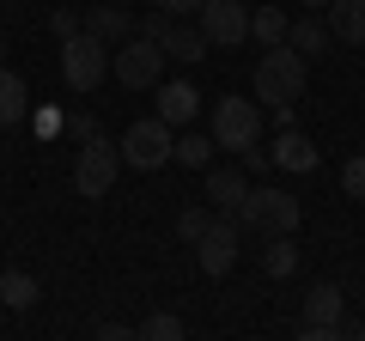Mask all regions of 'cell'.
<instances>
[{
  "mask_svg": "<svg viewBox=\"0 0 365 341\" xmlns=\"http://www.w3.org/2000/svg\"><path fill=\"white\" fill-rule=\"evenodd\" d=\"M304 73H311V61H304L299 49H287V43H274V49L256 55V104H299L304 98Z\"/></svg>",
  "mask_w": 365,
  "mask_h": 341,
  "instance_id": "6da1fadb",
  "label": "cell"
},
{
  "mask_svg": "<svg viewBox=\"0 0 365 341\" xmlns=\"http://www.w3.org/2000/svg\"><path fill=\"white\" fill-rule=\"evenodd\" d=\"M207 134H213V146L220 153H250V146L262 141V104L256 98H220L213 104V116H207Z\"/></svg>",
  "mask_w": 365,
  "mask_h": 341,
  "instance_id": "7a4b0ae2",
  "label": "cell"
},
{
  "mask_svg": "<svg viewBox=\"0 0 365 341\" xmlns=\"http://www.w3.org/2000/svg\"><path fill=\"white\" fill-rule=\"evenodd\" d=\"M232 220L244 225V232H262V238H274V232H299L304 208L287 195V189H250V195L232 208Z\"/></svg>",
  "mask_w": 365,
  "mask_h": 341,
  "instance_id": "3957f363",
  "label": "cell"
},
{
  "mask_svg": "<svg viewBox=\"0 0 365 341\" xmlns=\"http://www.w3.org/2000/svg\"><path fill=\"white\" fill-rule=\"evenodd\" d=\"M110 73V43L86 37V31H73V37H61V79L73 86V92H98Z\"/></svg>",
  "mask_w": 365,
  "mask_h": 341,
  "instance_id": "277c9868",
  "label": "cell"
},
{
  "mask_svg": "<svg viewBox=\"0 0 365 341\" xmlns=\"http://www.w3.org/2000/svg\"><path fill=\"white\" fill-rule=\"evenodd\" d=\"M110 67H116V79L128 86V92H153L158 73H165V49L134 31V37H122L116 49H110Z\"/></svg>",
  "mask_w": 365,
  "mask_h": 341,
  "instance_id": "5b68a950",
  "label": "cell"
},
{
  "mask_svg": "<svg viewBox=\"0 0 365 341\" xmlns=\"http://www.w3.org/2000/svg\"><path fill=\"white\" fill-rule=\"evenodd\" d=\"M170 141H177V128L170 122H158V116H146V122H134L128 134H122V165H134V170H158V165H170Z\"/></svg>",
  "mask_w": 365,
  "mask_h": 341,
  "instance_id": "8992f818",
  "label": "cell"
},
{
  "mask_svg": "<svg viewBox=\"0 0 365 341\" xmlns=\"http://www.w3.org/2000/svg\"><path fill=\"white\" fill-rule=\"evenodd\" d=\"M116 170H122V153L104 141V134H98V141H86V146H79V158H73V189L98 201V195H110Z\"/></svg>",
  "mask_w": 365,
  "mask_h": 341,
  "instance_id": "52a82bcc",
  "label": "cell"
},
{
  "mask_svg": "<svg viewBox=\"0 0 365 341\" xmlns=\"http://www.w3.org/2000/svg\"><path fill=\"white\" fill-rule=\"evenodd\" d=\"M195 19H201V37H207L213 49H237V43H250V6H244V0H201Z\"/></svg>",
  "mask_w": 365,
  "mask_h": 341,
  "instance_id": "ba28073f",
  "label": "cell"
},
{
  "mask_svg": "<svg viewBox=\"0 0 365 341\" xmlns=\"http://www.w3.org/2000/svg\"><path fill=\"white\" fill-rule=\"evenodd\" d=\"M237 244H244V225L225 213V220H207V232L195 238V263H201V275H232V263H237Z\"/></svg>",
  "mask_w": 365,
  "mask_h": 341,
  "instance_id": "9c48e42d",
  "label": "cell"
},
{
  "mask_svg": "<svg viewBox=\"0 0 365 341\" xmlns=\"http://www.w3.org/2000/svg\"><path fill=\"white\" fill-rule=\"evenodd\" d=\"M201 110V92L189 86V79H158V122H170V128H189Z\"/></svg>",
  "mask_w": 365,
  "mask_h": 341,
  "instance_id": "30bf717a",
  "label": "cell"
},
{
  "mask_svg": "<svg viewBox=\"0 0 365 341\" xmlns=\"http://www.w3.org/2000/svg\"><path fill=\"white\" fill-rule=\"evenodd\" d=\"M79 31L116 49L122 37H134V13H128V6H86V19H79Z\"/></svg>",
  "mask_w": 365,
  "mask_h": 341,
  "instance_id": "8fae6325",
  "label": "cell"
},
{
  "mask_svg": "<svg viewBox=\"0 0 365 341\" xmlns=\"http://www.w3.org/2000/svg\"><path fill=\"white\" fill-rule=\"evenodd\" d=\"M268 165H280V170H317V146H311V134L280 128V134H274V146H268Z\"/></svg>",
  "mask_w": 365,
  "mask_h": 341,
  "instance_id": "7c38bea8",
  "label": "cell"
},
{
  "mask_svg": "<svg viewBox=\"0 0 365 341\" xmlns=\"http://www.w3.org/2000/svg\"><path fill=\"white\" fill-rule=\"evenodd\" d=\"M158 49H165V61H182V67L207 61V37H201V25H177V19H170V31L158 37Z\"/></svg>",
  "mask_w": 365,
  "mask_h": 341,
  "instance_id": "4fadbf2b",
  "label": "cell"
},
{
  "mask_svg": "<svg viewBox=\"0 0 365 341\" xmlns=\"http://www.w3.org/2000/svg\"><path fill=\"white\" fill-rule=\"evenodd\" d=\"M329 37L335 43H365V0H329Z\"/></svg>",
  "mask_w": 365,
  "mask_h": 341,
  "instance_id": "5bb4252c",
  "label": "cell"
},
{
  "mask_svg": "<svg viewBox=\"0 0 365 341\" xmlns=\"http://www.w3.org/2000/svg\"><path fill=\"white\" fill-rule=\"evenodd\" d=\"M25 116H31V92H25V79H19L13 67H0V128H19Z\"/></svg>",
  "mask_w": 365,
  "mask_h": 341,
  "instance_id": "9a60e30c",
  "label": "cell"
},
{
  "mask_svg": "<svg viewBox=\"0 0 365 341\" xmlns=\"http://www.w3.org/2000/svg\"><path fill=\"white\" fill-rule=\"evenodd\" d=\"M292 268H299V244H292V232H274L268 244H262V275H268V280H287Z\"/></svg>",
  "mask_w": 365,
  "mask_h": 341,
  "instance_id": "2e32d148",
  "label": "cell"
},
{
  "mask_svg": "<svg viewBox=\"0 0 365 341\" xmlns=\"http://www.w3.org/2000/svg\"><path fill=\"white\" fill-rule=\"evenodd\" d=\"M37 299H43L37 275H25V268H13V275H6V268H0V305H6V311H31Z\"/></svg>",
  "mask_w": 365,
  "mask_h": 341,
  "instance_id": "e0dca14e",
  "label": "cell"
},
{
  "mask_svg": "<svg viewBox=\"0 0 365 341\" xmlns=\"http://www.w3.org/2000/svg\"><path fill=\"white\" fill-rule=\"evenodd\" d=\"M244 195H250V177H244V170H207V201L220 213H232Z\"/></svg>",
  "mask_w": 365,
  "mask_h": 341,
  "instance_id": "ac0fdd59",
  "label": "cell"
},
{
  "mask_svg": "<svg viewBox=\"0 0 365 341\" xmlns=\"http://www.w3.org/2000/svg\"><path fill=\"white\" fill-rule=\"evenodd\" d=\"M329 43H335V37H329L323 19H292V25H287V49H299L304 61H311V55H323Z\"/></svg>",
  "mask_w": 365,
  "mask_h": 341,
  "instance_id": "d6986e66",
  "label": "cell"
},
{
  "mask_svg": "<svg viewBox=\"0 0 365 341\" xmlns=\"http://www.w3.org/2000/svg\"><path fill=\"white\" fill-rule=\"evenodd\" d=\"M287 25H292V19L280 13V6H256V13H250V37H256L262 49H274V43H287Z\"/></svg>",
  "mask_w": 365,
  "mask_h": 341,
  "instance_id": "ffe728a7",
  "label": "cell"
},
{
  "mask_svg": "<svg viewBox=\"0 0 365 341\" xmlns=\"http://www.w3.org/2000/svg\"><path fill=\"white\" fill-rule=\"evenodd\" d=\"M207 153H220V146H213V134H177V141H170V158H177V165H189V170H207Z\"/></svg>",
  "mask_w": 365,
  "mask_h": 341,
  "instance_id": "44dd1931",
  "label": "cell"
},
{
  "mask_svg": "<svg viewBox=\"0 0 365 341\" xmlns=\"http://www.w3.org/2000/svg\"><path fill=\"white\" fill-rule=\"evenodd\" d=\"M140 341H182V317H170V311H153L140 329H134Z\"/></svg>",
  "mask_w": 365,
  "mask_h": 341,
  "instance_id": "7402d4cb",
  "label": "cell"
},
{
  "mask_svg": "<svg viewBox=\"0 0 365 341\" xmlns=\"http://www.w3.org/2000/svg\"><path fill=\"white\" fill-rule=\"evenodd\" d=\"M61 134H67V141H79V146H86V141H98V134H104V122L91 116V110H73V116L61 122Z\"/></svg>",
  "mask_w": 365,
  "mask_h": 341,
  "instance_id": "603a6c76",
  "label": "cell"
},
{
  "mask_svg": "<svg viewBox=\"0 0 365 341\" xmlns=\"http://www.w3.org/2000/svg\"><path fill=\"white\" fill-rule=\"evenodd\" d=\"M207 220H213L207 208H182V213H177V238H182V244H195V238L207 232Z\"/></svg>",
  "mask_w": 365,
  "mask_h": 341,
  "instance_id": "cb8c5ba5",
  "label": "cell"
},
{
  "mask_svg": "<svg viewBox=\"0 0 365 341\" xmlns=\"http://www.w3.org/2000/svg\"><path fill=\"white\" fill-rule=\"evenodd\" d=\"M341 189H347L353 201H365V153L347 158V170H341Z\"/></svg>",
  "mask_w": 365,
  "mask_h": 341,
  "instance_id": "d4e9b609",
  "label": "cell"
},
{
  "mask_svg": "<svg viewBox=\"0 0 365 341\" xmlns=\"http://www.w3.org/2000/svg\"><path fill=\"white\" fill-rule=\"evenodd\" d=\"M49 31H55V37H73V31H79V19L67 13V6H55V13H49Z\"/></svg>",
  "mask_w": 365,
  "mask_h": 341,
  "instance_id": "484cf974",
  "label": "cell"
},
{
  "mask_svg": "<svg viewBox=\"0 0 365 341\" xmlns=\"http://www.w3.org/2000/svg\"><path fill=\"white\" fill-rule=\"evenodd\" d=\"M61 110H37V116H31V128H37V134H61Z\"/></svg>",
  "mask_w": 365,
  "mask_h": 341,
  "instance_id": "4316f807",
  "label": "cell"
},
{
  "mask_svg": "<svg viewBox=\"0 0 365 341\" xmlns=\"http://www.w3.org/2000/svg\"><path fill=\"white\" fill-rule=\"evenodd\" d=\"M153 6H158V13H170V19H182V13H195L201 0H153Z\"/></svg>",
  "mask_w": 365,
  "mask_h": 341,
  "instance_id": "83f0119b",
  "label": "cell"
},
{
  "mask_svg": "<svg viewBox=\"0 0 365 341\" xmlns=\"http://www.w3.org/2000/svg\"><path fill=\"white\" fill-rule=\"evenodd\" d=\"M128 335H134L128 323H98V341H128Z\"/></svg>",
  "mask_w": 365,
  "mask_h": 341,
  "instance_id": "f1b7e54d",
  "label": "cell"
},
{
  "mask_svg": "<svg viewBox=\"0 0 365 341\" xmlns=\"http://www.w3.org/2000/svg\"><path fill=\"white\" fill-rule=\"evenodd\" d=\"M299 6H329V0H299Z\"/></svg>",
  "mask_w": 365,
  "mask_h": 341,
  "instance_id": "f546056e",
  "label": "cell"
},
{
  "mask_svg": "<svg viewBox=\"0 0 365 341\" xmlns=\"http://www.w3.org/2000/svg\"><path fill=\"white\" fill-rule=\"evenodd\" d=\"M0 55H6V31H0Z\"/></svg>",
  "mask_w": 365,
  "mask_h": 341,
  "instance_id": "4dcf8cb0",
  "label": "cell"
}]
</instances>
